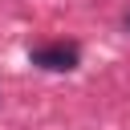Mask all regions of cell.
<instances>
[{
    "label": "cell",
    "mask_w": 130,
    "mask_h": 130,
    "mask_svg": "<svg viewBox=\"0 0 130 130\" xmlns=\"http://www.w3.org/2000/svg\"><path fill=\"white\" fill-rule=\"evenodd\" d=\"M77 45H45V49H32L28 53V61L32 65H41V69H49V73H69V69H77Z\"/></svg>",
    "instance_id": "obj_1"
},
{
    "label": "cell",
    "mask_w": 130,
    "mask_h": 130,
    "mask_svg": "<svg viewBox=\"0 0 130 130\" xmlns=\"http://www.w3.org/2000/svg\"><path fill=\"white\" fill-rule=\"evenodd\" d=\"M126 28H130V16H126Z\"/></svg>",
    "instance_id": "obj_2"
}]
</instances>
